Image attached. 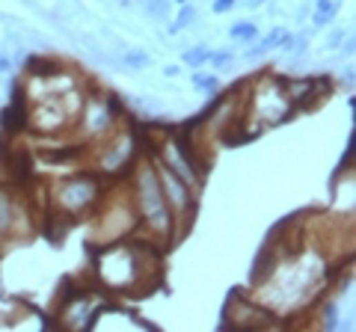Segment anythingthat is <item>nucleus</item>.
Masks as SVG:
<instances>
[{"instance_id":"3","label":"nucleus","mask_w":356,"mask_h":332,"mask_svg":"<svg viewBox=\"0 0 356 332\" xmlns=\"http://www.w3.org/2000/svg\"><path fill=\"white\" fill-rule=\"evenodd\" d=\"M95 240L101 244H113V240H122L128 235H134L140 228V217H137V205L131 196V187L128 190H110L101 199V205L95 208Z\"/></svg>"},{"instance_id":"8","label":"nucleus","mask_w":356,"mask_h":332,"mask_svg":"<svg viewBox=\"0 0 356 332\" xmlns=\"http://www.w3.org/2000/svg\"><path fill=\"white\" fill-rule=\"evenodd\" d=\"M9 92L12 95H9V107L3 110V116H0V130L15 139L30 125V98L24 92V80H15V86L9 89Z\"/></svg>"},{"instance_id":"10","label":"nucleus","mask_w":356,"mask_h":332,"mask_svg":"<svg viewBox=\"0 0 356 332\" xmlns=\"http://www.w3.org/2000/svg\"><path fill=\"white\" fill-rule=\"evenodd\" d=\"M63 59L57 57H30L27 59V77H36V80H45V77H54L63 72Z\"/></svg>"},{"instance_id":"25","label":"nucleus","mask_w":356,"mask_h":332,"mask_svg":"<svg viewBox=\"0 0 356 332\" xmlns=\"http://www.w3.org/2000/svg\"><path fill=\"white\" fill-rule=\"evenodd\" d=\"M172 3H178V6H181V3H187V0H172Z\"/></svg>"},{"instance_id":"19","label":"nucleus","mask_w":356,"mask_h":332,"mask_svg":"<svg viewBox=\"0 0 356 332\" xmlns=\"http://www.w3.org/2000/svg\"><path fill=\"white\" fill-rule=\"evenodd\" d=\"M208 63H211L214 68H223V66H229V63H232V51H217V54H211V57H208Z\"/></svg>"},{"instance_id":"18","label":"nucleus","mask_w":356,"mask_h":332,"mask_svg":"<svg viewBox=\"0 0 356 332\" xmlns=\"http://www.w3.org/2000/svg\"><path fill=\"white\" fill-rule=\"evenodd\" d=\"M146 9H148V15H155V18H166L170 3H166V0H146Z\"/></svg>"},{"instance_id":"16","label":"nucleus","mask_w":356,"mask_h":332,"mask_svg":"<svg viewBox=\"0 0 356 332\" xmlns=\"http://www.w3.org/2000/svg\"><path fill=\"white\" fill-rule=\"evenodd\" d=\"M208 57H211V51L202 48V45H196V48H190V51H184L181 63L184 66H202V63H208Z\"/></svg>"},{"instance_id":"6","label":"nucleus","mask_w":356,"mask_h":332,"mask_svg":"<svg viewBox=\"0 0 356 332\" xmlns=\"http://www.w3.org/2000/svg\"><path fill=\"white\" fill-rule=\"evenodd\" d=\"M282 89L294 113H300V110H315L324 98H330L333 84L330 77H282Z\"/></svg>"},{"instance_id":"9","label":"nucleus","mask_w":356,"mask_h":332,"mask_svg":"<svg viewBox=\"0 0 356 332\" xmlns=\"http://www.w3.org/2000/svg\"><path fill=\"white\" fill-rule=\"evenodd\" d=\"M30 211L24 208V202L15 196L12 187L0 184V244L3 240H12L18 231H21V223L27 219Z\"/></svg>"},{"instance_id":"11","label":"nucleus","mask_w":356,"mask_h":332,"mask_svg":"<svg viewBox=\"0 0 356 332\" xmlns=\"http://www.w3.org/2000/svg\"><path fill=\"white\" fill-rule=\"evenodd\" d=\"M282 36H285V30H273V33H267L261 42H255V48H250V51H246V59H261L264 54H270L273 48H279Z\"/></svg>"},{"instance_id":"17","label":"nucleus","mask_w":356,"mask_h":332,"mask_svg":"<svg viewBox=\"0 0 356 332\" xmlns=\"http://www.w3.org/2000/svg\"><path fill=\"white\" fill-rule=\"evenodd\" d=\"M193 18H196V9L190 3H181V9H178V18H175V24H172V33H178V30H184V27H190Z\"/></svg>"},{"instance_id":"24","label":"nucleus","mask_w":356,"mask_h":332,"mask_svg":"<svg viewBox=\"0 0 356 332\" xmlns=\"http://www.w3.org/2000/svg\"><path fill=\"white\" fill-rule=\"evenodd\" d=\"M164 75H166V77H178V75H181V68H178V66H166Z\"/></svg>"},{"instance_id":"13","label":"nucleus","mask_w":356,"mask_h":332,"mask_svg":"<svg viewBox=\"0 0 356 332\" xmlns=\"http://www.w3.org/2000/svg\"><path fill=\"white\" fill-rule=\"evenodd\" d=\"M229 39L232 42H255L259 39V27H255L253 21H237V24H232L229 27Z\"/></svg>"},{"instance_id":"14","label":"nucleus","mask_w":356,"mask_h":332,"mask_svg":"<svg viewBox=\"0 0 356 332\" xmlns=\"http://www.w3.org/2000/svg\"><path fill=\"white\" fill-rule=\"evenodd\" d=\"M148 63H152V57H148L146 51H137V48H134V51H128V54L122 57V66H128L131 72H140V68H146Z\"/></svg>"},{"instance_id":"23","label":"nucleus","mask_w":356,"mask_h":332,"mask_svg":"<svg viewBox=\"0 0 356 332\" xmlns=\"http://www.w3.org/2000/svg\"><path fill=\"white\" fill-rule=\"evenodd\" d=\"M9 68H12V59L6 54H0V72H9Z\"/></svg>"},{"instance_id":"20","label":"nucleus","mask_w":356,"mask_h":332,"mask_svg":"<svg viewBox=\"0 0 356 332\" xmlns=\"http://www.w3.org/2000/svg\"><path fill=\"white\" fill-rule=\"evenodd\" d=\"M324 329H335V306L324 303Z\"/></svg>"},{"instance_id":"22","label":"nucleus","mask_w":356,"mask_h":332,"mask_svg":"<svg viewBox=\"0 0 356 332\" xmlns=\"http://www.w3.org/2000/svg\"><path fill=\"white\" fill-rule=\"evenodd\" d=\"M342 39H344V30H335V33L330 36V42H326V45H330V48H335V45L342 42Z\"/></svg>"},{"instance_id":"4","label":"nucleus","mask_w":356,"mask_h":332,"mask_svg":"<svg viewBox=\"0 0 356 332\" xmlns=\"http://www.w3.org/2000/svg\"><path fill=\"white\" fill-rule=\"evenodd\" d=\"M152 164H155L164 199H166V205H170V214H172V223H175V240H181L196 219V199H199V193H196L181 175H175L170 166H164L155 155H152Z\"/></svg>"},{"instance_id":"5","label":"nucleus","mask_w":356,"mask_h":332,"mask_svg":"<svg viewBox=\"0 0 356 332\" xmlns=\"http://www.w3.org/2000/svg\"><path fill=\"white\" fill-rule=\"evenodd\" d=\"M246 101H250V116L246 119H259L261 122L259 130H264L267 125H279L294 116V107L282 89V77L276 75H264L259 84H253V95Z\"/></svg>"},{"instance_id":"15","label":"nucleus","mask_w":356,"mask_h":332,"mask_svg":"<svg viewBox=\"0 0 356 332\" xmlns=\"http://www.w3.org/2000/svg\"><path fill=\"white\" fill-rule=\"evenodd\" d=\"M193 86H196V89H202V92H208V95H214L217 89H220V80H217L214 75L196 72V75H193Z\"/></svg>"},{"instance_id":"2","label":"nucleus","mask_w":356,"mask_h":332,"mask_svg":"<svg viewBox=\"0 0 356 332\" xmlns=\"http://www.w3.org/2000/svg\"><path fill=\"white\" fill-rule=\"evenodd\" d=\"M104 193H107V187H104L101 173L77 169V173L59 175L54 184L48 187V211L75 226L77 219L95 214V208L101 205Z\"/></svg>"},{"instance_id":"21","label":"nucleus","mask_w":356,"mask_h":332,"mask_svg":"<svg viewBox=\"0 0 356 332\" xmlns=\"http://www.w3.org/2000/svg\"><path fill=\"white\" fill-rule=\"evenodd\" d=\"M235 6H237V0H214L211 9L217 15H223V12H229V9H235Z\"/></svg>"},{"instance_id":"12","label":"nucleus","mask_w":356,"mask_h":332,"mask_svg":"<svg viewBox=\"0 0 356 332\" xmlns=\"http://www.w3.org/2000/svg\"><path fill=\"white\" fill-rule=\"evenodd\" d=\"M335 15H339V0H318V3H315V12H312V24L326 27Z\"/></svg>"},{"instance_id":"1","label":"nucleus","mask_w":356,"mask_h":332,"mask_svg":"<svg viewBox=\"0 0 356 332\" xmlns=\"http://www.w3.org/2000/svg\"><path fill=\"white\" fill-rule=\"evenodd\" d=\"M131 196L137 205V217H140V235L152 237L155 244H161L164 249H170L175 244V223L170 214V205L164 199L161 181H157L152 155L140 157L131 169Z\"/></svg>"},{"instance_id":"7","label":"nucleus","mask_w":356,"mask_h":332,"mask_svg":"<svg viewBox=\"0 0 356 332\" xmlns=\"http://www.w3.org/2000/svg\"><path fill=\"white\" fill-rule=\"evenodd\" d=\"M223 324L229 326V329H264V326H276V324H279V318H276L270 309L259 306V303L237 306L235 300L229 297V303H226V315H223Z\"/></svg>"}]
</instances>
